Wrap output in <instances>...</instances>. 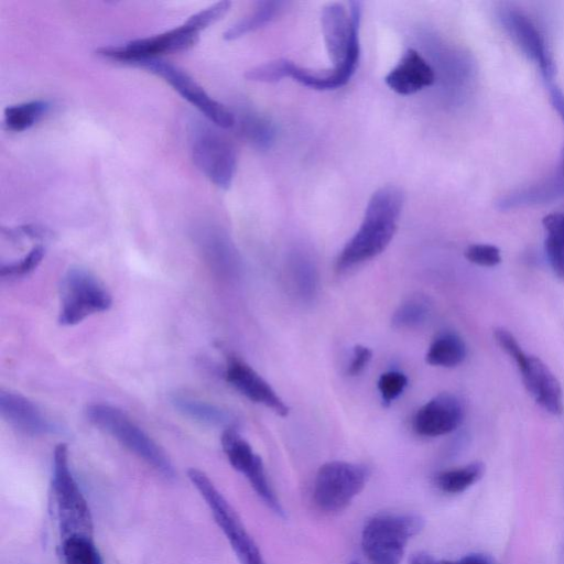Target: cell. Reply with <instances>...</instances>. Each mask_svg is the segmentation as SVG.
Instances as JSON below:
<instances>
[{"label":"cell","mask_w":564,"mask_h":564,"mask_svg":"<svg viewBox=\"0 0 564 564\" xmlns=\"http://www.w3.org/2000/svg\"><path fill=\"white\" fill-rule=\"evenodd\" d=\"M499 20L514 43L539 66L543 77L551 83L555 72L554 62L536 24L525 13L513 8L502 9Z\"/></svg>","instance_id":"7c38bea8"},{"label":"cell","mask_w":564,"mask_h":564,"mask_svg":"<svg viewBox=\"0 0 564 564\" xmlns=\"http://www.w3.org/2000/svg\"><path fill=\"white\" fill-rule=\"evenodd\" d=\"M174 408L184 415L212 426H232L230 413L213 403L183 393L171 395Z\"/></svg>","instance_id":"d6986e66"},{"label":"cell","mask_w":564,"mask_h":564,"mask_svg":"<svg viewBox=\"0 0 564 564\" xmlns=\"http://www.w3.org/2000/svg\"><path fill=\"white\" fill-rule=\"evenodd\" d=\"M198 40V32L185 22L170 31L153 36L130 41L123 45L105 46L97 54L112 61L133 64L156 54L185 51Z\"/></svg>","instance_id":"8fae6325"},{"label":"cell","mask_w":564,"mask_h":564,"mask_svg":"<svg viewBox=\"0 0 564 564\" xmlns=\"http://www.w3.org/2000/svg\"><path fill=\"white\" fill-rule=\"evenodd\" d=\"M410 564H440L433 556L425 552H419L411 557Z\"/></svg>","instance_id":"8d00e7d4"},{"label":"cell","mask_w":564,"mask_h":564,"mask_svg":"<svg viewBox=\"0 0 564 564\" xmlns=\"http://www.w3.org/2000/svg\"><path fill=\"white\" fill-rule=\"evenodd\" d=\"M431 313L429 300L421 294L412 295L403 301L394 311L391 324L398 329H411L426 322Z\"/></svg>","instance_id":"4316f807"},{"label":"cell","mask_w":564,"mask_h":564,"mask_svg":"<svg viewBox=\"0 0 564 564\" xmlns=\"http://www.w3.org/2000/svg\"><path fill=\"white\" fill-rule=\"evenodd\" d=\"M485 474V465L481 462H473L467 465L446 469L434 477L435 486L445 494H460L476 484Z\"/></svg>","instance_id":"cb8c5ba5"},{"label":"cell","mask_w":564,"mask_h":564,"mask_svg":"<svg viewBox=\"0 0 564 564\" xmlns=\"http://www.w3.org/2000/svg\"><path fill=\"white\" fill-rule=\"evenodd\" d=\"M221 446L230 465L247 478L263 503L276 516L285 518V511L269 482L261 457L234 426L224 430Z\"/></svg>","instance_id":"30bf717a"},{"label":"cell","mask_w":564,"mask_h":564,"mask_svg":"<svg viewBox=\"0 0 564 564\" xmlns=\"http://www.w3.org/2000/svg\"><path fill=\"white\" fill-rule=\"evenodd\" d=\"M494 338L497 345L514 361L517 367H521L528 355L522 350L516 337L505 327L494 329Z\"/></svg>","instance_id":"d6a6232c"},{"label":"cell","mask_w":564,"mask_h":564,"mask_svg":"<svg viewBox=\"0 0 564 564\" xmlns=\"http://www.w3.org/2000/svg\"><path fill=\"white\" fill-rule=\"evenodd\" d=\"M465 258L480 267H496L501 262L499 248L488 243H474L465 250Z\"/></svg>","instance_id":"1f68e13d"},{"label":"cell","mask_w":564,"mask_h":564,"mask_svg":"<svg viewBox=\"0 0 564 564\" xmlns=\"http://www.w3.org/2000/svg\"><path fill=\"white\" fill-rule=\"evenodd\" d=\"M200 250L212 268L220 274H231L237 269L236 250L225 232L206 226L198 231Z\"/></svg>","instance_id":"ac0fdd59"},{"label":"cell","mask_w":564,"mask_h":564,"mask_svg":"<svg viewBox=\"0 0 564 564\" xmlns=\"http://www.w3.org/2000/svg\"><path fill=\"white\" fill-rule=\"evenodd\" d=\"M52 490L61 539L72 535L93 536V518L68 460L66 444H58L53 454Z\"/></svg>","instance_id":"277c9868"},{"label":"cell","mask_w":564,"mask_h":564,"mask_svg":"<svg viewBox=\"0 0 564 564\" xmlns=\"http://www.w3.org/2000/svg\"><path fill=\"white\" fill-rule=\"evenodd\" d=\"M372 357L370 348L364 345H356L352 348L351 360L347 368L349 376H357L365 370Z\"/></svg>","instance_id":"836d02e7"},{"label":"cell","mask_w":564,"mask_h":564,"mask_svg":"<svg viewBox=\"0 0 564 564\" xmlns=\"http://www.w3.org/2000/svg\"><path fill=\"white\" fill-rule=\"evenodd\" d=\"M349 564H360V563H358V562L354 561V562H350Z\"/></svg>","instance_id":"74e56055"},{"label":"cell","mask_w":564,"mask_h":564,"mask_svg":"<svg viewBox=\"0 0 564 564\" xmlns=\"http://www.w3.org/2000/svg\"><path fill=\"white\" fill-rule=\"evenodd\" d=\"M547 261L556 276L564 280V213H553L543 218Z\"/></svg>","instance_id":"603a6c76"},{"label":"cell","mask_w":564,"mask_h":564,"mask_svg":"<svg viewBox=\"0 0 564 564\" xmlns=\"http://www.w3.org/2000/svg\"><path fill=\"white\" fill-rule=\"evenodd\" d=\"M467 354L463 338L453 332L440 334L431 343L425 360L434 367L453 368L460 365Z\"/></svg>","instance_id":"44dd1931"},{"label":"cell","mask_w":564,"mask_h":564,"mask_svg":"<svg viewBox=\"0 0 564 564\" xmlns=\"http://www.w3.org/2000/svg\"><path fill=\"white\" fill-rule=\"evenodd\" d=\"M408 384V378L403 372L391 370L382 373L378 380V390L384 405H390L402 394Z\"/></svg>","instance_id":"f546056e"},{"label":"cell","mask_w":564,"mask_h":564,"mask_svg":"<svg viewBox=\"0 0 564 564\" xmlns=\"http://www.w3.org/2000/svg\"><path fill=\"white\" fill-rule=\"evenodd\" d=\"M549 93L552 106L564 122V94L552 82L549 83Z\"/></svg>","instance_id":"e575fe53"},{"label":"cell","mask_w":564,"mask_h":564,"mask_svg":"<svg viewBox=\"0 0 564 564\" xmlns=\"http://www.w3.org/2000/svg\"><path fill=\"white\" fill-rule=\"evenodd\" d=\"M133 65L163 78L184 99L195 106L209 122L223 129L235 126V113L213 99L200 85L178 66L156 57L139 59Z\"/></svg>","instance_id":"9c48e42d"},{"label":"cell","mask_w":564,"mask_h":564,"mask_svg":"<svg viewBox=\"0 0 564 564\" xmlns=\"http://www.w3.org/2000/svg\"><path fill=\"white\" fill-rule=\"evenodd\" d=\"M563 176H564V160H563Z\"/></svg>","instance_id":"f35d334b"},{"label":"cell","mask_w":564,"mask_h":564,"mask_svg":"<svg viewBox=\"0 0 564 564\" xmlns=\"http://www.w3.org/2000/svg\"><path fill=\"white\" fill-rule=\"evenodd\" d=\"M370 476L367 466L333 460L322 465L314 480L313 499L316 507L327 513L345 510L365 488Z\"/></svg>","instance_id":"ba28073f"},{"label":"cell","mask_w":564,"mask_h":564,"mask_svg":"<svg viewBox=\"0 0 564 564\" xmlns=\"http://www.w3.org/2000/svg\"><path fill=\"white\" fill-rule=\"evenodd\" d=\"M58 322L64 326L80 323L86 317L107 311L112 303L106 286L88 270L69 268L59 286Z\"/></svg>","instance_id":"52a82bcc"},{"label":"cell","mask_w":564,"mask_h":564,"mask_svg":"<svg viewBox=\"0 0 564 564\" xmlns=\"http://www.w3.org/2000/svg\"><path fill=\"white\" fill-rule=\"evenodd\" d=\"M286 6L288 2L285 1L258 2L249 14L238 20L223 33L224 40L234 41L265 26L279 17Z\"/></svg>","instance_id":"ffe728a7"},{"label":"cell","mask_w":564,"mask_h":564,"mask_svg":"<svg viewBox=\"0 0 564 564\" xmlns=\"http://www.w3.org/2000/svg\"><path fill=\"white\" fill-rule=\"evenodd\" d=\"M434 80V69L414 48H408L384 77L386 85L402 96L413 95L433 85Z\"/></svg>","instance_id":"e0dca14e"},{"label":"cell","mask_w":564,"mask_h":564,"mask_svg":"<svg viewBox=\"0 0 564 564\" xmlns=\"http://www.w3.org/2000/svg\"><path fill=\"white\" fill-rule=\"evenodd\" d=\"M85 412L93 424L110 434L163 477H175L174 466L165 452L124 412L107 403L89 404Z\"/></svg>","instance_id":"3957f363"},{"label":"cell","mask_w":564,"mask_h":564,"mask_svg":"<svg viewBox=\"0 0 564 564\" xmlns=\"http://www.w3.org/2000/svg\"><path fill=\"white\" fill-rule=\"evenodd\" d=\"M403 194L393 185L378 188L370 197L362 221L336 259L341 272L380 254L391 242L403 207Z\"/></svg>","instance_id":"6da1fadb"},{"label":"cell","mask_w":564,"mask_h":564,"mask_svg":"<svg viewBox=\"0 0 564 564\" xmlns=\"http://www.w3.org/2000/svg\"><path fill=\"white\" fill-rule=\"evenodd\" d=\"M187 476L209 508L215 522L229 542L240 564H267L239 516L210 478L197 468Z\"/></svg>","instance_id":"5b68a950"},{"label":"cell","mask_w":564,"mask_h":564,"mask_svg":"<svg viewBox=\"0 0 564 564\" xmlns=\"http://www.w3.org/2000/svg\"><path fill=\"white\" fill-rule=\"evenodd\" d=\"M440 564H495V562L485 554L475 553L455 561H442Z\"/></svg>","instance_id":"d590c367"},{"label":"cell","mask_w":564,"mask_h":564,"mask_svg":"<svg viewBox=\"0 0 564 564\" xmlns=\"http://www.w3.org/2000/svg\"><path fill=\"white\" fill-rule=\"evenodd\" d=\"M463 417L462 401L453 393L442 392L417 409L412 420V429L421 436H442L455 431Z\"/></svg>","instance_id":"4fadbf2b"},{"label":"cell","mask_w":564,"mask_h":564,"mask_svg":"<svg viewBox=\"0 0 564 564\" xmlns=\"http://www.w3.org/2000/svg\"><path fill=\"white\" fill-rule=\"evenodd\" d=\"M0 413L9 424L25 434L44 435L57 431L35 403L19 393L0 392Z\"/></svg>","instance_id":"2e32d148"},{"label":"cell","mask_w":564,"mask_h":564,"mask_svg":"<svg viewBox=\"0 0 564 564\" xmlns=\"http://www.w3.org/2000/svg\"><path fill=\"white\" fill-rule=\"evenodd\" d=\"M43 256L44 248L42 246H35L19 261L2 263L0 268V275L1 278L26 275L40 264Z\"/></svg>","instance_id":"f1b7e54d"},{"label":"cell","mask_w":564,"mask_h":564,"mask_svg":"<svg viewBox=\"0 0 564 564\" xmlns=\"http://www.w3.org/2000/svg\"><path fill=\"white\" fill-rule=\"evenodd\" d=\"M423 527L424 519L417 513H378L362 529V552L371 564H401L408 542Z\"/></svg>","instance_id":"7a4b0ae2"},{"label":"cell","mask_w":564,"mask_h":564,"mask_svg":"<svg viewBox=\"0 0 564 564\" xmlns=\"http://www.w3.org/2000/svg\"><path fill=\"white\" fill-rule=\"evenodd\" d=\"M290 279L297 295L303 300H312L317 291V273L306 257L295 256L290 267Z\"/></svg>","instance_id":"83f0119b"},{"label":"cell","mask_w":564,"mask_h":564,"mask_svg":"<svg viewBox=\"0 0 564 564\" xmlns=\"http://www.w3.org/2000/svg\"><path fill=\"white\" fill-rule=\"evenodd\" d=\"M240 135L258 149H268L275 139V127L264 116L252 110H243L235 118Z\"/></svg>","instance_id":"7402d4cb"},{"label":"cell","mask_w":564,"mask_h":564,"mask_svg":"<svg viewBox=\"0 0 564 564\" xmlns=\"http://www.w3.org/2000/svg\"><path fill=\"white\" fill-rule=\"evenodd\" d=\"M50 107L46 100H31L9 106L3 112L4 126L13 132L28 130L50 110Z\"/></svg>","instance_id":"d4e9b609"},{"label":"cell","mask_w":564,"mask_h":564,"mask_svg":"<svg viewBox=\"0 0 564 564\" xmlns=\"http://www.w3.org/2000/svg\"><path fill=\"white\" fill-rule=\"evenodd\" d=\"M523 384L533 400L546 412L558 415L563 412L562 388L550 368L535 356L528 355L518 368Z\"/></svg>","instance_id":"9a60e30c"},{"label":"cell","mask_w":564,"mask_h":564,"mask_svg":"<svg viewBox=\"0 0 564 564\" xmlns=\"http://www.w3.org/2000/svg\"><path fill=\"white\" fill-rule=\"evenodd\" d=\"M194 120L189 128V151L197 169L216 186L228 188L237 167L234 144L216 124Z\"/></svg>","instance_id":"8992f818"},{"label":"cell","mask_w":564,"mask_h":564,"mask_svg":"<svg viewBox=\"0 0 564 564\" xmlns=\"http://www.w3.org/2000/svg\"><path fill=\"white\" fill-rule=\"evenodd\" d=\"M230 6V1H218L204 10L194 13L185 21V23L199 33V31L220 20L229 11Z\"/></svg>","instance_id":"4dcf8cb0"},{"label":"cell","mask_w":564,"mask_h":564,"mask_svg":"<svg viewBox=\"0 0 564 564\" xmlns=\"http://www.w3.org/2000/svg\"><path fill=\"white\" fill-rule=\"evenodd\" d=\"M225 378L238 392L252 402L262 404L280 416H288L290 408L251 366L236 356L227 361Z\"/></svg>","instance_id":"5bb4252c"},{"label":"cell","mask_w":564,"mask_h":564,"mask_svg":"<svg viewBox=\"0 0 564 564\" xmlns=\"http://www.w3.org/2000/svg\"><path fill=\"white\" fill-rule=\"evenodd\" d=\"M63 564H104L102 556L88 535H72L61 541Z\"/></svg>","instance_id":"484cf974"}]
</instances>
